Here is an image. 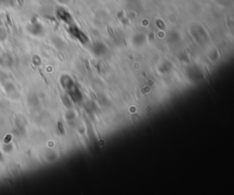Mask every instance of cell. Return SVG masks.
Wrapping results in <instances>:
<instances>
[{"label":"cell","instance_id":"obj_1","mask_svg":"<svg viewBox=\"0 0 234 195\" xmlns=\"http://www.w3.org/2000/svg\"><path fill=\"white\" fill-rule=\"evenodd\" d=\"M58 126H59V128H60V131H61V132L63 133V132H64V130H63V128H62V125H61V123H60V122H59V123H58Z\"/></svg>","mask_w":234,"mask_h":195}]
</instances>
